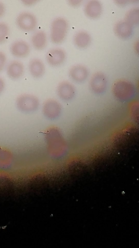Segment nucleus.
Here are the masks:
<instances>
[{"label":"nucleus","instance_id":"7ed1b4c3","mask_svg":"<svg viewBox=\"0 0 139 248\" xmlns=\"http://www.w3.org/2000/svg\"><path fill=\"white\" fill-rule=\"evenodd\" d=\"M68 31V23L62 17H57L52 22L51 26L50 39L55 44L62 43L65 39Z\"/></svg>","mask_w":139,"mask_h":248},{"label":"nucleus","instance_id":"f8f14e48","mask_svg":"<svg viewBox=\"0 0 139 248\" xmlns=\"http://www.w3.org/2000/svg\"><path fill=\"white\" fill-rule=\"evenodd\" d=\"M113 31L115 34L122 39H127L132 35L133 26L125 20L117 22L114 26Z\"/></svg>","mask_w":139,"mask_h":248},{"label":"nucleus","instance_id":"1a4fd4ad","mask_svg":"<svg viewBox=\"0 0 139 248\" xmlns=\"http://www.w3.org/2000/svg\"><path fill=\"white\" fill-rule=\"evenodd\" d=\"M56 91L59 97L64 101L71 100L74 98L76 93L74 85L67 81L60 82Z\"/></svg>","mask_w":139,"mask_h":248},{"label":"nucleus","instance_id":"9b49d317","mask_svg":"<svg viewBox=\"0 0 139 248\" xmlns=\"http://www.w3.org/2000/svg\"><path fill=\"white\" fill-rule=\"evenodd\" d=\"M84 12L88 17L97 19L101 15L102 4L99 0H89L84 5Z\"/></svg>","mask_w":139,"mask_h":248},{"label":"nucleus","instance_id":"4be33fe9","mask_svg":"<svg viewBox=\"0 0 139 248\" xmlns=\"http://www.w3.org/2000/svg\"><path fill=\"white\" fill-rule=\"evenodd\" d=\"M22 3L28 6H32L37 3L40 0H20Z\"/></svg>","mask_w":139,"mask_h":248},{"label":"nucleus","instance_id":"20e7f679","mask_svg":"<svg viewBox=\"0 0 139 248\" xmlns=\"http://www.w3.org/2000/svg\"><path fill=\"white\" fill-rule=\"evenodd\" d=\"M17 108L24 113H31L35 111L40 105L39 99L30 94H23L19 96L16 100Z\"/></svg>","mask_w":139,"mask_h":248},{"label":"nucleus","instance_id":"a211bd4d","mask_svg":"<svg viewBox=\"0 0 139 248\" xmlns=\"http://www.w3.org/2000/svg\"><path fill=\"white\" fill-rule=\"evenodd\" d=\"M125 20L132 26L138 25L139 22V9L134 8L129 10L125 15Z\"/></svg>","mask_w":139,"mask_h":248},{"label":"nucleus","instance_id":"dca6fc26","mask_svg":"<svg viewBox=\"0 0 139 248\" xmlns=\"http://www.w3.org/2000/svg\"><path fill=\"white\" fill-rule=\"evenodd\" d=\"M91 41L90 34L85 31H79L73 37V43L76 46L80 49L87 47Z\"/></svg>","mask_w":139,"mask_h":248},{"label":"nucleus","instance_id":"b1692460","mask_svg":"<svg viewBox=\"0 0 139 248\" xmlns=\"http://www.w3.org/2000/svg\"><path fill=\"white\" fill-rule=\"evenodd\" d=\"M5 11V8L4 4L0 1V18L4 15Z\"/></svg>","mask_w":139,"mask_h":248},{"label":"nucleus","instance_id":"2eb2a0df","mask_svg":"<svg viewBox=\"0 0 139 248\" xmlns=\"http://www.w3.org/2000/svg\"><path fill=\"white\" fill-rule=\"evenodd\" d=\"M31 75L36 78H41L45 72V66L43 62L39 59H32L28 65Z\"/></svg>","mask_w":139,"mask_h":248},{"label":"nucleus","instance_id":"4468645a","mask_svg":"<svg viewBox=\"0 0 139 248\" xmlns=\"http://www.w3.org/2000/svg\"><path fill=\"white\" fill-rule=\"evenodd\" d=\"M24 67L19 61H13L9 63L7 67V74L13 79H17L23 75Z\"/></svg>","mask_w":139,"mask_h":248},{"label":"nucleus","instance_id":"423d86ee","mask_svg":"<svg viewBox=\"0 0 139 248\" xmlns=\"http://www.w3.org/2000/svg\"><path fill=\"white\" fill-rule=\"evenodd\" d=\"M108 81L106 76L101 72H97L91 77L89 81L91 91L96 94L104 93L107 89Z\"/></svg>","mask_w":139,"mask_h":248},{"label":"nucleus","instance_id":"0eeeda50","mask_svg":"<svg viewBox=\"0 0 139 248\" xmlns=\"http://www.w3.org/2000/svg\"><path fill=\"white\" fill-rule=\"evenodd\" d=\"M62 111V106L58 101L54 99H48L43 103L42 112L43 115L50 120L59 117Z\"/></svg>","mask_w":139,"mask_h":248},{"label":"nucleus","instance_id":"39448f33","mask_svg":"<svg viewBox=\"0 0 139 248\" xmlns=\"http://www.w3.org/2000/svg\"><path fill=\"white\" fill-rule=\"evenodd\" d=\"M16 23L20 29L26 32L33 31L37 25L35 16L28 12L21 13L16 18Z\"/></svg>","mask_w":139,"mask_h":248},{"label":"nucleus","instance_id":"412c9836","mask_svg":"<svg viewBox=\"0 0 139 248\" xmlns=\"http://www.w3.org/2000/svg\"><path fill=\"white\" fill-rule=\"evenodd\" d=\"M84 0H67L70 5L73 7H77L79 6Z\"/></svg>","mask_w":139,"mask_h":248},{"label":"nucleus","instance_id":"393cba45","mask_svg":"<svg viewBox=\"0 0 139 248\" xmlns=\"http://www.w3.org/2000/svg\"><path fill=\"white\" fill-rule=\"evenodd\" d=\"M5 87V83L2 78L0 77V94L3 92Z\"/></svg>","mask_w":139,"mask_h":248},{"label":"nucleus","instance_id":"9d476101","mask_svg":"<svg viewBox=\"0 0 139 248\" xmlns=\"http://www.w3.org/2000/svg\"><path fill=\"white\" fill-rule=\"evenodd\" d=\"M70 78L77 83H83L88 78L89 73L88 69L82 64L72 66L69 72Z\"/></svg>","mask_w":139,"mask_h":248},{"label":"nucleus","instance_id":"f257e3e1","mask_svg":"<svg viewBox=\"0 0 139 248\" xmlns=\"http://www.w3.org/2000/svg\"><path fill=\"white\" fill-rule=\"evenodd\" d=\"M111 91L114 97L121 101L131 100L136 93L135 85L130 81L124 79L115 80L112 85Z\"/></svg>","mask_w":139,"mask_h":248},{"label":"nucleus","instance_id":"f03ea898","mask_svg":"<svg viewBox=\"0 0 139 248\" xmlns=\"http://www.w3.org/2000/svg\"><path fill=\"white\" fill-rule=\"evenodd\" d=\"M45 135L50 146L64 155L67 152V147L60 130L56 126L50 127L46 130Z\"/></svg>","mask_w":139,"mask_h":248},{"label":"nucleus","instance_id":"6ab92c4d","mask_svg":"<svg viewBox=\"0 0 139 248\" xmlns=\"http://www.w3.org/2000/svg\"><path fill=\"white\" fill-rule=\"evenodd\" d=\"M10 30L8 25L4 22H0V44L4 43L9 34Z\"/></svg>","mask_w":139,"mask_h":248},{"label":"nucleus","instance_id":"5701e85b","mask_svg":"<svg viewBox=\"0 0 139 248\" xmlns=\"http://www.w3.org/2000/svg\"><path fill=\"white\" fill-rule=\"evenodd\" d=\"M114 3L121 7H124L129 3V0H113Z\"/></svg>","mask_w":139,"mask_h":248},{"label":"nucleus","instance_id":"a878e982","mask_svg":"<svg viewBox=\"0 0 139 248\" xmlns=\"http://www.w3.org/2000/svg\"><path fill=\"white\" fill-rule=\"evenodd\" d=\"M139 0H129V3L135 4L139 2Z\"/></svg>","mask_w":139,"mask_h":248},{"label":"nucleus","instance_id":"aec40b11","mask_svg":"<svg viewBox=\"0 0 139 248\" xmlns=\"http://www.w3.org/2000/svg\"><path fill=\"white\" fill-rule=\"evenodd\" d=\"M6 62V57L5 54L0 51V72L2 71Z\"/></svg>","mask_w":139,"mask_h":248},{"label":"nucleus","instance_id":"ddd939ff","mask_svg":"<svg viewBox=\"0 0 139 248\" xmlns=\"http://www.w3.org/2000/svg\"><path fill=\"white\" fill-rule=\"evenodd\" d=\"M12 54L17 58L27 57L30 52V46L25 41L20 40L14 42L11 47Z\"/></svg>","mask_w":139,"mask_h":248},{"label":"nucleus","instance_id":"f3484780","mask_svg":"<svg viewBox=\"0 0 139 248\" xmlns=\"http://www.w3.org/2000/svg\"><path fill=\"white\" fill-rule=\"evenodd\" d=\"M31 44L34 48L38 50L44 49L47 45V36L43 31H38L31 37Z\"/></svg>","mask_w":139,"mask_h":248},{"label":"nucleus","instance_id":"6e6552de","mask_svg":"<svg viewBox=\"0 0 139 248\" xmlns=\"http://www.w3.org/2000/svg\"><path fill=\"white\" fill-rule=\"evenodd\" d=\"M66 59V52L60 48H54L49 50L46 56L47 63L53 67L62 65Z\"/></svg>","mask_w":139,"mask_h":248}]
</instances>
